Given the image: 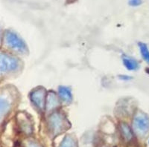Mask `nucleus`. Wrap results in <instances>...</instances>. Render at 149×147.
Wrapping results in <instances>:
<instances>
[{
	"label": "nucleus",
	"mask_w": 149,
	"mask_h": 147,
	"mask_svg": "<svg viewBox=\"0 0 149 147\" xmlns=\"http://www.w3.org/2000/svg\"><path fill=\"white\" fill-rule=\"evenodd\" d=\"M4 39L6 45L14 51L21 53H25L27 51V45L16 33L9 30L6 31L4 33Z\"/></svg>",
	"instance_id": "f257e3e1"
},
{
	"label": "nucleus",
	"mask_w": 149,
	"mask_h": 147,
	"mask_svg": "<svg viewBox=\"0 0 149 147\" xmlns=\"http://www.w3.org/2000/svg\"><path fill=\"white\" fill-rule=\"evenodd\" d=\"M133 130L138 136L144 137L149 133V118L143 113L136 114L133 122Z\"/></svg>",
	"instance_id": "f03ea898"
},
{
	"label": "nucleus",
	"mask_w": 149,
	"mask_h": 147,
	"mask_svg": "<svg viewBox=\"0 0 149 147\" xmlns=\"http://www.w3.org/2000/svg\"><path fill=\"white\" fill-rule=\"evenodd\" d=\"M20 68V62L15 57L2 53L0 56V69L2 72L16 71Z\"/></svg>",
	"instance_id": "7ed1b4c3"
},
{
	"label": "nucleus",
	"mask_w": 149,
	"mask_h": 147,
	"mask_svg": "<svg viewBox=\"0 0 149 147\" xmlns=\"http://www.w3.org/2000/svg\"><path fill=\"white\" fill-rule=\"evenodd\" d=\"M31 100L35 106L40 110L45 108V91L44 88H39L32 91Z\"/></svg>",
	"instance_id": "20e7f679"
},
{
	"label": "nucleus",
	"mask_w": 149,
	"mask_h": 147,
	"mask_svg": "<svg viewBox=\"0 0 149 147\" xmlns=\"http://www.w3.org/2000/svg\"><path fill=\"white\" fill-rule=\"evenodd\" d=\"M63 118L61 114L55 113L49 118V125L54 134H58L63 129Z\"/></svg>",
	"instance_id": "39448f33"
},
{
	"label": "nucleus",
	"mask_w": 149,
	"mask_h": 147,
	"mask_svg": "<svg viewBox=\"0 0 149 147\" xmlns=\"http://www.w3.org/2000/svg\"><path fill=\"white\" fill-rule=\"evenodd\" d=\"M124 65L128 70L130 71H136L139 68V65L138 62L135 59L132 57H128V56H123L122 57Z\"/></svg>",
	"instance_id": "423d86ee"
},
{
	"label": "nucleus",
	"mask_w": 149,
	"mask_h": 147,
	"mask_svg": "<svg viewBox=\"0 0 149 147\" xmlns=\"http://www.w3.org/2000/svg\"><path fill=\"white\" fill-rule=\"evenodd\" d=\"M17 121L20 123V128L25 132H26V133H31L32 132V124L30 123V121L26 118V116L20 113V114H18Z\"/></svg>",
	"instance_id": "0eeeda50"
},
{
	"label": "nucleus",
	"mask_w": 149,
	"mask_h": 147,
	"mask_svg": "<svg viewBox=\"0 0 149 147\" xmlns=\"http://www.w3.org/2000/svg\"><path fill=\"white\" fill-rule=\"evenodd\" d=\"M58 93L61 100H63L64 102L70 103L73 100V94H72L70 89L67 87L63 86H59Z\"/></svg>",
	"instance_id": "6e6552de"
},
{
	"label": "nucleus",
	"mask_w": 149,
	"mask_h": 147,
	"mask_svg": "<svg viewBox=\"0 0 149 147\" xmlns=\"http://www.w3.org/2000/svg\"><path fill=\"white\" fill-rule=\"evenodd\" d=\"M0 110H1V116L5 115L8 112L11 108V103L9 100L5 97H1V103H0Z\"/></svg>",
	"instance_id": "1a4fd4ad"
},
{
	"label": "nucleus",
	"mask_w": 149,
	"mask_h": 147,
	"mask_svg": "<svg viewBox=\"0 0 149 147\" xmlns=\"http://www.w3.org/2000/svg\"><path fill=\"white\" fill-rule=\"evenodd\" d=\"M47 98V101H46V108L48 109H52L54 108L56 106H57V103H58V101H57V99L55 96V94L53 92H50L49 94L48 95Z\"/></svg>",
	"instance_id": "9d476101"
},
{
	"label": "nucleus",
	"mask_w": 149,
	"mask_h": 147,
	"mask_svg": "<svg viewBox=\"0 0 149 147\" xmlns=\"http://www.w3.org/2000/svg\"><path fill=\"white\" fill-rule=\"evenodd\" d=\"M121 131H122V136H123L124 138L126 140H130L132 139V137H133V132H132L131 129H130V127L127 124H121Z\"/></svg>",
	"instance_id": "9b49d317"
},
{
	"label": "nucleus",
	"mask_w": 149,
	"mask_h": 147,
	"mask_svg": "<svg viewBox=\"0 0 149 147\" xmlns=\"http://www.w3.org/2000/svg\"><path fill=\"white\" fill-rule=\"evenodd\" d=\"M138 45H139V50H140V52H141L143 59L147 63H149V50L148 48L147 45L143 43V42H139Z\"/></svg>",
	"instance_id": "f8f14e48"
},
{
	"label": "nucleus",
	"mask_w": 149,
	"mask_h": 147,
	"mask_svg": "<svg viewBox=\"0 0 149 147\" xmlns=\"http://www.w3.org/2000/svg\"><path fill=\"white\" fill-rule=\"evenodd\" d=\"M59 147H75V143L73 137L67 136L63 139Z\"/></svg>",
	"instance_id": "ddd939ff"
},
{
	"label": "nucleus",
	"mask_w": 149,
	"mask_h": 147,
	"mask_svg": "<svg viewBox=\"0 0 149 147\" xmlns=\"http://www.w3.org/2000/svg\"><path fill=\"white\" fill-rule=\"evenodd\" d=\"M128 4L132 7H136L142 4V0H128Z\"/></svg>",
	"instance_id": "4468645a"
},
{
	"label": "nucleus",
	"mask_w": 149,
	"mask_h": 147,
	"mask_svg": "<svg viewBox=\"0 0 149 147\" xmlns=\"http://www.w3.org/2000/svg\"><path fill=\"white\" fill-rule=\"evenodd\" d=\"M119 77L121 80H131L132 79V76H127V75H119Z\"/></svg>",
	"instance_id": "2eb2a0df"
},
{
	"label": "nucleus",
	"mask_w": 149,
	"mask_h": 147,
	"mask_svg": "<svg viewBox=\"0 0 149 147\" xmlns=\"http://www.w3.org/2000/svg\"><path fill=\"white\" fill-rule=\"evenodd\" d=\"M28 147H41L40 145H38L37 143H34V142H29L28 143Z\"/></svg>",
	"instance_id": "dca6fc26"
}]
</instances>
